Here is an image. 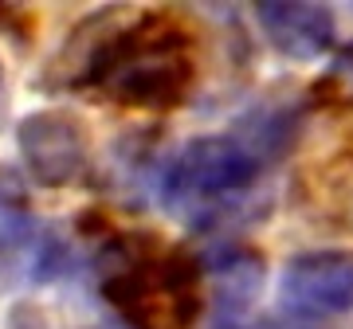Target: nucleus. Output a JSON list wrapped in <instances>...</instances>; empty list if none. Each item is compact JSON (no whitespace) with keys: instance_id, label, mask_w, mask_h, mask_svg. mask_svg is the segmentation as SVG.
I'll list each match as a JSON object with an SVG mask.
<instances>
[{"instance_id":"f257e3e1","label":"nucleus","mask_w":353,"mask_h":329,"mask_svg":"<svg viewBox=\"0 0 353 329\" xmlns=\"http://www.w3.org/2000/svg\"><path fill=\"white\" fill-rule=\"evenodd\" d=\"M192 83L189 36L169 16H138L126 28L102 32L71 75V87H99L114 102L141 110H173L189 98Z\"/></svg>"},{"instance_id":"f03ea898","label":"nucleus","mask_w":353,"mask_h":329,"mask_svg":"<svg viewBox=\"0 0 353 329\" xmlns=\"http://www.w3.org/2000/svg\"><path fill=\"white\" fill-rule=\"evenodd\" d=\"M294 129V114H263L236 134L185 141L161 169V204L189 215H216L263 177L271 157L290 149Z\"/></svg>"},{"instance_id":"7ed1b4c3","label":"nucleus","mask_w":353,"mask_h":329,"mask_svg":"<svg viewBox=\"0 0 353 329\" xmlns=\"http://www.w3.org/2000/svg\"><path fill=\"white\" fill-rule=\"evenodd\" d=\"M16 145L28 177L39 189H67L90 164V134L71 110H36L16 126Z\"/></svg>"},{"instance_id":"20e7f679","label":"nucleus","mask_w":353,"mask_h":329,"mask_svg":"<svg viewBox=\"0 0 353 329\" xmlns=\"http://www.w3.org/2000/svg\"><path fill=\"white\" fill-rule=\"evenodd\" d=\"M279 298L303 317L353 314V251H303L283 266Z\"/></svg>"},{"instance_id":"39448f33","label":"nucleus","mask_w":353,"mask_h":329,"mask_svg":"<svg viewBox=\"0 0 353 329\" xmlns=\"http://www.w3.org/2000/svg\"><path fill=\"white\" fill-rule=\"evenodd\" d=\"M255 24L267 36V43L299 63L322 59L338 43V24L326 4H287V0H259Z\"/></svg>"},{"instance_id":"423d86ee","label":"nucleus","mask_w":353,"mask_h":329,"mask_svg":"<svg viewBox=\"0 0 353 329\" xmlns=\"http://www.w3.org/2000/svg\"><path fill=\"white\" fill-rule=\"evenodd\" d=\"M20 208H28L24 204V184H20V177H16L12 169L0 164V215L20 212Z\"/></svg>"},{"instance_id":"0eeeda50","label":"nucleus","mask_w":353,"mask_h":329,"mask_svg":"<svg viewBox=\"0 0 353 329\" xmlns=\"http://www.w3.org/2000/svg\"><path fill=\"white\" fill-rule=\"evenodd\" d=\"M334 83H341V87L350 90V98H353V47H345L338 55V63H334Z\"/></svg>"},{"instance_id":"6e6552de","label":"nucleus","mask_w":353,"mask_h":329,"mask_svg":"<svg viewBox=\"0 0 353 329\" xmlns=\"http://www.w3.org/2000/svg\"><path fill=\"white\" fill-rule=\"evenodd\" d=\"M83 329H138V326H130L122 317H110V321H94V326H83Z\"/></svg>"},{"instance_id":"1a4fd4ad","label":"nucleus","mask_w":353,"mask_h":329,"mask_svg":"<svg viewBox=\"0 0 353 329\" xmlns=\"http://www.w3.org/2000/svg\"><path fill=\"white\" fill-rule=\"evenodd\" d=\"M0 90H4V63H0Z\"/></svg>"}]
</instances>
